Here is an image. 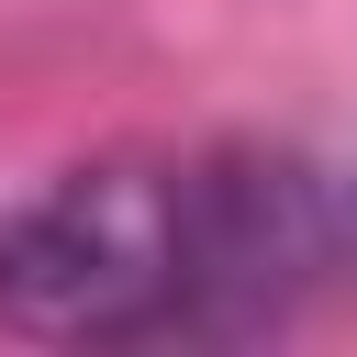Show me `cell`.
Wrapping results in <instances>:
<instances>
[{"instance_id":"obj_1","label":"cell","mask_w":357,"mask_h":357,"mask_svg":"<svg viewBox=\"0 0 357 357\" xmlns=\"http://www.w3.org/2000/svg\"><path fill=\"white\" fill-rule=\"evenodd\" d=\"M0 324L56 346L190 335V178L178 156H100L0 223Z\"/></svg>"},{"instance_id":"obj_2","label":"cell","mask_w":357,"mask_h":357,"mask_svg":"<svg viewBox=\"0 0 357 357\" xmlns=\"http://www.w3.org/2000/svg\"><path fill=\"white\" fill-rule=\"evenodd\" d=\"M178 178H190V335L279 324L301 290L346 279L324 167L279 145H212V156H178Z\"/></svg>"},{"instance_id":"obj_3","label":"cell","mask_w":357,"mask_h":357,"mask_svg":"<svg viewBox=\"0 0 357 357\" xmlns=\"http://www.w3.org/2000/svg\"><path fill=\"white\" fill-rule=\"evenodd\" d=\"M335 245H346V279H357V178H335Z\"/></svg>"}]
</instances>
